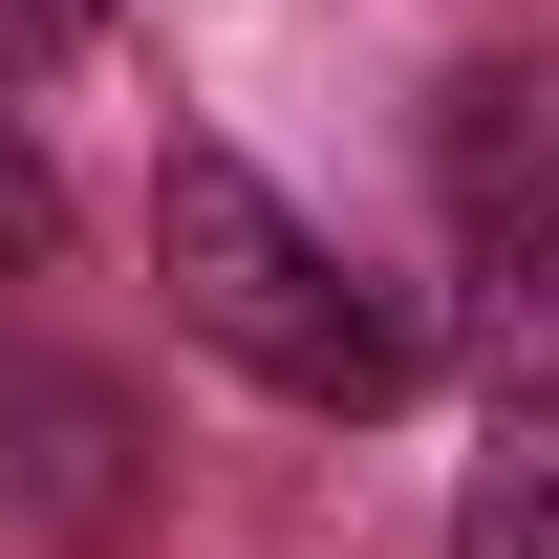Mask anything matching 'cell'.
I'll list each match as a JSON object with an SVG mask.
<instances>
[{
	"instance_id": "2",
	"label": "cell",
	"mask_w": 559,
	"mask_h": 559,
	"mask_svg": "<svg viewBox=\"0 0 559 559\" xmlns=\"http://www.w3.org/2000/svg\"><path fill=\"white\" fill-rule=\"evenodd\" d=\"M452 559H559V366H495V452L452 495Z\"/></svg>"
},
{
	"instance_id": "4",
	"label": "cell",
	"mask_w": 559,
	"mask_h": 559,
	"mask_svg": "<svg viewBox=\"0 0 559 559\" xmlns=\"http://www.w3.org/2000/svg\"><path fill=\"white\" fill-rule=\"evenodd\" d=\"M86 22H108V0H0V66H66Z\"/></svg>"
},
{
	"instance_id": "1",
	"label": "cell",
	"mask_w": 559,
	"mask_h": 559,
	"mask_svg": "<svg viewBox=\"0 0 559 559\" xmlns=\"http://www.w3.org/2000/svg\"><path fill=\"white\" fill-rule=\"evenodd\" d=\"M151 280H173L194 345L259 366L280 409H409V366H430V323H409L366 259H323L237 151H173V173H151Z\"/></svg>"
},
{
	"instance_id": "3",
	"label": "cell",
	"mask_w": 559,
	"mask_h": 559,
	"mask_svg": "<svg viewBox=\"0 0 559 559\" xmlns=\"http://www.w3.org/2000/svg\"><path fill=\"white\" fill-rule=\"evenodd\" d=\"M495 366H559V173L495 215Z\"/></svg>"
}]
</instances>
